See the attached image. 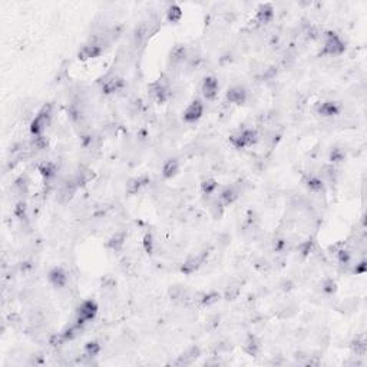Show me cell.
<instances>
[{"label": "cell", "mask_w": 367, "mask_h": 367, "mask_svg": "<svg viewBox=\"0 0 367 367\" xmlns=\"http://www.w3.org/2000/svg\"><path fill=\"white\" fill-rule=\"evenodd\" d=\"M205 106L201 99H194L188 104V106L182 112V121L187 123L198 122L204 115Z\"/></svg>", "instance_id": "5b68a950"}, {"label": "cell", "mask_w": 367, "mask_h": 367, "mask_svg": "<svg viewBox=\"0 0 367 367\" xmlns=\"http://www.w3.org/2000/svg\"><path fill=\"white\" fill-rule=\"evenodd\" d=\"M198 300H200V304L203 307H210V306L217 304L218 301L221 300V294L217 293V291H208V293H203Z\"/></svg>", "instance_id": "603a6c76"}, {"label": "cell", "mask_w": 367, "mask_h": 367, "mask_svg": "<svg viewBox=\"0 0 367 367\" xmlns=\"http://www.w3.org/2000/svg\"><path fill=\"white\" fill-rule=\"evenodd\" d=\"M259 132L256 129L243 128V129H238L234 134H231L228 142L234 150H247V148L254 147L259 142Z\"/></svg>", "instance_id": "6da1fadb"}, {"label": "cell", "mask_w": 367, "mask_h": 367, "mask_svg": "<svg viewBox=\"0 0 367 367\" xmlns=\"http://www.w3.org/2000/svg\"><path fill=\"white\" fill-rule=\"evenodd\" d=\"M218 92H219V83H218L217 78L212 75L205 76L204 81L201 83V94L204 96V99L214 101L218 96Z\"/></svg>", "instance_id": "9c48e42d"}, {"label": "cell", "mask_w": 367, "mask_h": 367, "mask_svg": "<svg viewBox=\"0 0 367 367\" xmlns=\"http://www.w3.org/2000/svg\"><path fill=\"white\" fill-rule=\"evenodd\" d=\"M238 197H240V188L237 185H227L218 194V200L224 207H230L234 204L238 200Z\"/></svg>", "instance_id": "8fae6325"}, {"label": "cell", "mask_w": 367, "mask_h": 367, "mask_svg": "<svg viewBox=\"0 0 367 367\" xmlns=\"http://www.w3.org/2000/svg\"><path fill=\"white\" fill-rule=\"evenodd\" d=\"M341 112L340 105L336 101H326L321 102L317 108V113L323 118H334Z\"/></svg>", "instance_id": "5bb4252c"}, {"label": "cell", "mask_w": 367, "mask_h": 367, "mask_svg": "<svg viewBox=\"0 0 367 367\" xmlns=\"http://www.w3.org/2000/svg\"><path fill=\"white\" fill-rule=\"evenodd\" d=\"M366 271H367L366 260H362L360 262H357L356 265H353V268H352V272H353V274H365Z\"/></svg>", "instance_id": "1f68e13d"}, {"label": "cell", "mask_w": 367, "mask_h": 367, "mask_svg": "<svg viewBox=\"0 0 367 367\" xmlns=\"http://www.w3.org/2000/svg\"><path fill=\"white\" fill-rule=\"evenodd\" d=\"M148 94L155 104H165L169 99V88L163 81H155L148 86Z\"/></svg>", "instance_id": "8992f818"}, {"label": "cell", "mask_w": 367, "mask_h": 367, "mask_svg": "<svg viewBox=\"0 0 367 367\" xmlns=\"http://www.w3.org/2000/svg\"><path fill=\"white\" fill-rule=\"evenodd\" d=\"M208 257V253L207 251H201V253H197V254H192L188 259L182 262V267H181V271L187 275H191L194 272H197L204 264V261Z\"/></svg>", "instance_id": "52a82bcc"}, {"label": "cell", "mask_w": 367, "mask_h": 367, "mask_svg": "<svg viewBox=\"0 0 367 367\" xmlns=\"http://www.w3.org/2000/svg\"><path fill=\"white\" fill-rule=\"evenodd\" d=\"M274 19V6L271 3H262L257 7L256 22L259 25H267Z\"/></svg>", "instance_id": "4fadbf2b"}, {"label": "cell", "mask_w": 367, "mask_h": 367, "mask_svg": "<svg viewBox=\"0 0 367 367\" xmlns=\"http://www.w3.org/2000/svg\"><path fill=\"white\" fill-rule=\"evenodd\" d=\"M218 190V181L217 179H214V178H207L204 179L203 182H201V191H203V194L207 195V197H211V195H214Z\"/></svg>", "instance_id": "cb8c5ba5"}, {"label": "cell", "mask_w": 367, "mask_h": 367, "mask_svg": "<svg viewBox=\"0 0 367 367\" xmlns=\"http://www.w3.org/2000/svg\"><path fill=\"white\" fill-rule=\"evenodd\" d=\"M225 99L232 105H244L248 99V91L243 85H232L225 92Z\"/></svg>", "instance_id": "ba28073f"}, {"label": "cell", "mask_w": 367, "mask_h": 367, "mask_svg": "<svg viewBox=\"0 0 367 367\" xmlns=\"http://www.w3.org/2000/svg\"><path fill=\"white\" fill-rule=\"evenodd\" d=\"M48 281L51 286L54 288H65L68 284V272L65 271L62 267H53L51 271L48 272Z\"/></svg>", "instance_id": "30bf717a"}, {"label": "cell", "mask_w": 367, "mask_h": 367, "mask_svg": "<svg viewBox=\"0 0 367 367\" xmlns=\"http://www.w3.org/2000/svg\"><path fill=\"white\" fill-rule=\"evenodd\" d=\"M343 159H344V154H343V151L337 150V148L331 151V154H330V161H331V163L341 162Z\"/></svg>", "instance_id": "4dcf8cb0"}, {"label": "cell", "mask_w": 367, "mask_h": 367, "mask_svg": "<svg viewBox=\"0 0 367 367\" xmlns=\"http://www.w3.org/2000/svg\"><path fill=\"white\" fill-rule=\"evenodd\" d=\"M125 241H126V234L125 232H115L106 243V247L110 248L112 251H119L122 250L123 245H125Z\"/></svg>", "instance_id": "7402d4cb"}, {"label": "cell", "mask_w": 367, "mask_h": 367, "mask_svg": "<svg viewBox=\"0 0 367 367\" xmlns=\"http://www.w3.org/2000/svg\"><path fill=\"white\" fill-rule=\"evenodd\" d=\"M243 349H244V352L248 356H253V357L259 356L260 350H261V343H260L259 337L254 336V334H250L247 337V340L244 341V347Z\"/></svg>", "instance_id": "ac0fdd59"}, {"label": "cell", "mask_w": 367, "mask_h": 367, "mask_svg": "<svg viewBox=\"0 0 367 367\" xmlns=\"http://www.w3.org/2000/svg\"><path fill=\"white\" fill-rule=\"evenodd\" d=\"M98 312H99V307H98V303L95 300H83L75 310V320L73 321H76L81 326H85L86 323L95 320Z\"/></svg>", "instance_id": "277c9868"}, {"label": "cell", "mask_w": 367, "mask_h": 367, "mask_svg": "<svg viewBox=\"0 0 367 367\" xmlns=\"http://www.w3.org/2000/svg\"><path fill=\"white\" fill-rule=\"evenodd\" d=\"M321 291L326 294V296H333L336 291H337V284L333 278H326L323 283H321Z\"/></svg>", "instance_id": "4316f807"}, {"label": "cell", "mask_w": 367, "mask_h": 367, "mask_svg": "<svg viewBox=\"0 0 367 367\" xmlns=\"http://www.w3.org/2000/svg\"><path fill=\"white\" fill-rule=\"evenodd\" d=\"M182 19V9L178 4H171L166 9V20L169 23H178Z\"/></svg>", "instance_id": "d4e9b609"}, {"label": "cell", "mask_w": 367, "mask_h": 367, "mask_svg": "<svg viewBox=\"0 0 367 367\" xmlns=\"http://www.w3.org/2000/svg\"><path fill=\"white\" fill-rule=\"evenodd\" d=\"M38 171L41 172V175L46 181H49V179H53L56 177V174H57V166H56V163L51 162V161H45V162H42L39 166H38Z\"/></svg>", "instance_id": "ffe728a7"}, {"label": "cell", "mask_w": 367, "mask_h": 367, "mask_svg": "<svg viewBox=\"0 0 367 367\" xmlns=\"http://www.w3.org/2000/svg\"><path fill=\"white\" fill-rule=\"evenodd\" d=\"M26 212H27L26 204H25L23 201H20L19 204L16 205V208H14V214H16V217L20 218V219H23V218H26Z\"/></svg>", "instance_id": "f546056e"}, {"label": "cell", "mask_w": 367, "mask_h": 367, "mask_svg": "<svg viewBox=\"0 0 367 367\" xmlns=\"http://www.w3.org/2000/svg\"><path fill=\"white\" fill-rule=\"evenodd\" d=\"M101 350H102V347H101L99 341L96 340L88 341V343L83 346V354H86V356L91 357V359H95L96 356L101 353Z\"/></svg>", "instance_id": "484cf974"}, {"label": "cell", "mask_w": 367, "mask_h": 367, "mask_svg": "<svg viewBox=\"0 0 367 367\" xmlns=\"http://www.w3.org/2000/svg\"><path fill=\"white\" fill-rule=\"evenodd\" d=\"M52 116H53V108H52V105H45L35 115V118L30 121V125H29L30 134L33 136L43 135L46 132V129L49 128L51 122H52Z\"/></svg>", "instance_id": "7a4b0ae2"}, {"label": "cell", "mask_w": 367, "mask_h": 367, "mask_svg": "<svg viewBox=\"0 0 367 367\" xmlns=\"http://www.w3.org/2000/svg\"><path fill=\"white\" fill-rule=\"evenodd\" d=\"M346 52V43L336 32H326L323 36V46L320 49L321 56H341Z\"/></svg>", "instance_id": "3957f363"}, {"label": "cell", "mask_w": 367, "mask_h": 367, "mask_svg": "<svg viewBox=\"0 0 367 367\" xmlns=\"http://www.w3.org/2000/svg\"><path fill=\"white\" fill-rule=\"evenodd\" d=\"M148 182H150V179L147 177L132 178V179H129L128 184H126V192H128L129 195H135V194H138V192L142 190Z\"/></svg>", "instance_id": "d6986e66"}, {"label": "cell", "mask_w": 367, "mask_h": 367, "mask_svg": "<svg viewBox=\"0 0 367 367\" xmlns=\"http://www.w3.org/2000/svg\"><path fill=\"white\" fill-rule=\"evenodd\" d=\"M142 247H144V251L147 254H152L154 253V248H155V241H154V235L151 232H147L144 235V240H142Z\"/></svg>", "instance_id": "83f0119b"}, {"label": "cell", "mask_w": 367, "mask_h": 367, "mask_svg": "<svg viewBox=\"0 0 367 367\" xmlns=\"http://www.w3.org/2000/svg\"><path fill=\"white\" fill-rule=\"evenodd\" d=\"M313 248H314V243L312 241V240H307V241L301 243V244L297 247V250L301 253V256H304V257L310 256V254L313 253Z\"/></svg>", "instance_id": "f1b7e54d"}, {"label": "cell", "mask_w": 367, "mask_h": 367, "mask_svg": "<svg viewBox=\"0 0 367 367\" xmlns=\"http://www.w3.org/2000/svg\"><path fill=\"white\" fill-rule=\"evenodd\" d=\"M179 168H181V165H179V161L177 158L166 159L162 165V177L165 179H171V178L177 177L178 172H179Z\"/></svg>", "instance_id": "e0dca14e"}, {"label": "cell", "mask_w": 367, "mask_h": 367, "mask_svg": "<svg viewBox=\"0 0 367 367\" xmlns=\"http://www.w3.org/2000/svg\"><path fill=\"white\" fill-rule=\"evenodd\" d=\"M123 86H125L123 78L118 76V75H110L102 83V92L105 95H112V94H116V92L122 91Z\"/></svg>", "instance_id": "7c38bea8"}, {"label": "cell", "mask_w": 367, "mask_h": 367, "mask_svg": "<svg viewBox=\"0 0 367 367\" xmlns=\"http://www.w3.org/2000/svg\"><path fill=\"white\" fill-rule=\"evenodd\" d=\"M350 347L353 350V353L359 357L365 356L367 352V341H366V336L365 334H360V336H356L352 343H350Z\"/></svg>", "instance_id": "44dd1931"}, {"label": "cell", "mask_w": 367, "mask_h": 367, "mask_svg": "<svg viewBox=\"0 0 367 367\" xmlns=\"http://www.w3.org/2000/svg\"><path fill=\"white\" fill-rule=\"evenodd\" d=\"M303 182H304L306 188L310 192H313V194H320L321 191L324 190V181H323V178H320L318 175L310 174V175L304 178Z\"/></svg>", "instance_id": "2e32d148"}, {"label": "cell", "mask_w": 367, "mask_h": 367, "mask_svg": "<svg viewBox=\"0 0 367 367\" xmlns=\"http://www.w3.org/2000/svg\"><path fill=\"white\" fill-rule=\"evenodd\" d=\"M187 57H188V49H187V46L185 45H177V46L172 48V51L169 53V62L177 66V65L184 63L187 60Z\"/></svg>", "instance_id": "9a60e30c"}]
</instances>
